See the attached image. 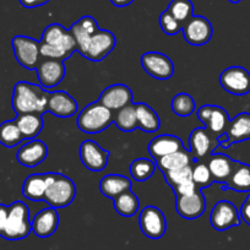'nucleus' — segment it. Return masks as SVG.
Masks as SVG:
<instances>
[{"label": "nucleus", "mask_w": 250, "mask_h": 250, "mask_svg": "<svg viewBox=\"0 0 250 250\" xmlns=\"http://www.w3.org/2000/svg\"><path fill=\"white\" fill-rule=\"evenodd\" d=\"M113 122L115 123L118 128L125 133H130L138 129V118H136L135 103L125 105L117 110Z\"/></svg>", "instance_id": "obj_32"}, {"label": "nucleus", "mask_w": 250, "mask_h": 250, "mask_svg": "<svg viewBox=\"0 0 250 250\" xmlns=\"http://www.w3.org/2000/svg\"><path fill=\"white\" fill-rule=\"evenodd\" d=\"M183 148H184L183 141L178 136L169 135V134L155 136L148 144V153L155 161Z\"/></svg>", "instance_id": "obj_24"}, {"label": "nucleus", "mask_w": 250, "mask_h": 250, "mask_svg": "<svg viewBox=\"0 0 250 250\" xmlns=\"http://www.w3.org/2000/svg\"><path fill=\"white\" fill-rule=\"evenodd\" d=\"M198 189L199 188L196 187L195 183H194V180H191V182H188V183H184V184L177 185V187L173 188L172 190L174 191L175 196H183V195H190V194L195 193Z\"/></svg>", "instance_id": "obj_41"}, {"label": "nucleus", "mask_w": 250, "mask_h": 250, "mask_svg": "<svg viewBox=\"0 0 250 250\" xmlns=\"http://www.w3.org/2000/svg\"><path fill=\"white\" fill-rule=\"evenodd\" d=\"M184 40L191 45H204L210 42L213 28L210 21L200 15H193L182 28Z\"/></svg>", "instance_id": "obj_11"}, {"label": "nucleus", "mask_w": 250, "mask_h": 250, "mask_svg": "<svg viewBox=\"0 0 250 250\" xmlns=\"http://www.w3.org/2000/svg\"><path fill=\"white\" fill-rule=\"evenodd\" d=\"M237 161L232 160L227 155L223 153H212L208 158V166L210 168L211 175H212L213 183H222L226 185L227 180L229 179L233 169H234ZM222 185V187H223Z\"/></svg>", "instance_id": "obj_25"}, {"label": "nucleus", "mask_w": 250, "mask_h": 250, "mask_svg": "<svg viewBox=\"0 0 250 250\" xmlns=\"http://www.w3.org/2000/svg\"><path fill=\"white\" fill-rule=\"evenodd\" d=\"M134 0H110V3L114 6H118V8H125V6L130 5Z\"/></svg>", "instance_id": "obj_46"}, {"label": "nucleus", "mask_w": 250, "mask_h": 250, "mask_svg": "<svg viewBox=\"0 0 250 250\" xmlns=\"http://www.w3.org/2000/svg\"><path fill=\"white\" fill-rule=\"evenodd\" d=\"M21 5L23 8L27 9H35L38 8V6H43L47 3H49V0H19Z\"/></svg>", "instance_id": "obj_44"}, {"label": "nucleus", "mask_w": 250, "mask_h": 250, "mask_svg": "<svg viewBox=\"0 0 250 250\" xmlns=\"http://www.w3.org/2000/svg\"><path fill=\"white\" fill-rule=\"evenodd\" d=\"M36 70H37L40 86L45 91L57 87L65 76L64 60L59 59L44 58L43 60H41Z\"/></svg>", "instance_id": "obj_12"}, {"label": "nucleus", "mask_w": 250, "mask_h": 250, "mask_svg": "<svg viewBox=\"0 0 250 250\" xmlns=\"http://www.w3.org/2000/svg\"><path fill=\"white\" fill-rule=\"evenodd\" d=\"M222 190L238 191V193H248L250 191V166L237 161L234 169L230 174L229 179L227 180L226 185L221 187Z\"/></svg>", "instance_id": "obj_27"}, {"label": "nucleus", "mask_w": 250, "mask_h": 250, "mask_svg": "<svg viewBox=\"0 0 250 250\" xmlns=\"http://www.w3.org/2000/svg\"><path fill=\"white\" fill-rule=\"evenodd\" d=\"M131 189V180L122 174H107L101 179L100 191L109 199L117 198L122 193Z\"/></svg>", "instance_id": "obj_26"}, {"label": "nucleus", "mask_w": 250, "mask_h": 250, "mask_svg": "<svg viewBox=\"0 0 250 250\" xmlns=\"http://www.w3.org/2000/svg\"><path fill=\"white\" fill-rule=\"evenodd\" d=\"M225 134L227 135V143L222 148H228L233 144L250 140V113H239L237 117L229 120Z\"/></svg>", "instance_id": "obj_23"}, {"label": "nucleus", "mask_w": 250, "mask_h": 250, "mask_svg": "<svg viewBox=\"0 0 250 250\" xmlns=\"http://www.w3.org/2000/svg\"><path fill=\"white\" fill-rule=\"evenodd\" d=\"M220 85L232 95H248L250 92V73L243 66H229L221 73Z\"/></svg>", "instance_id": "obj_8"}, {"label": "nucleus", "mask_w": 250, "mask_h": 250, "mask_svg": "<svg viewBox=\"0 0 250 250\" xmlns=\"http://www.w3.org/2000/svg\"><path fill=\"white\" fill-rule=\"evenodd\" d=\"M49 92L36 83L27 81H19L14 86L11 104L18 115L27 113L47 112V102Z\"/></svg>", "instance_id": "obj_2"}, {"label": "nucleus", "mask_w": 250, "mask_h": 250, "mask_svg": "<svg viewBox=\"0 0 250 250\" xmlns=\"http://www.w3.org/2000/svg\"><path fill=\"white\" fill-rule=\"evenodd\" d=\"M40 52L42 58L66 60L76 52V43L70 30L60 23L47 26L40 41Z\"/></svg>", "instance_id": "obj_1"}, {"label": "nucleus", "mask_w": 250, "mask_h": 250, "mask_svg": "<svg viewBox=\"0 0 250 250\" xmlns=\"http://www.w3.org/2000/svg\"><path fill=\"white\" fill-rule=\"evenodd\" d=\"M79 104L65 91L49 92L47 102V112L58 118H70L76 114Z\"/></svg>", "instance_id": "obj_20"}, {"label": "nucleus", "mask_w": 250, "mask_h": 250, "mask_svg": "<svg viewBox=\"0 0 250 250\" xmlns=\"http://www.w3.org/2000/svg\"><path fill=\"white\" fill-rule=\"evenodd\" d=\"M195 101L189 93L180 92L173 97L170 102V109L175 115L182 118H187L191 115L195 110Z\"/></svg>", "instance_id": "obj_35"}, {"label": "nucleus", "mask_w": 250, "mask_h": 250, "mask_svg": "<svg viewBox=\"0 0 250 250\" xmlns=\"http://www.w3.org/2000/svg\"><path fill=\"white\" fill-rule=\"evenodd\" d=\"M55 173H35L28 175L22 185V195L32 201L44 200L45 191L52 183Z\"/></svg>", "instance_id": "obj_21"}, {"label": "nucleus", "mask_w": 250, "mask_h": 250, "mask_svg": "<svg viewBox=\"0 0 250 250\" xmlns=\"http://www.w3.org/2000/svg\"><path fill=\"white\" fill-rule=\"evenodd\" d=\"M6 216H8V206L0 204V237L3 235L4 227H5Z\"/></svg>", "instance_id": "obj_45"}, {"label": "nucleus", "mask_w": 250, "mask_h": 250, "mask_svg": "<svg viewBox=\"0 0 250 250\" xmlns=\"http://www.w3.org/2000/svg\"><path fill=\"white\" fill-rule=\"evenodd\" d=\"M76 196V185L69 177L60 173H55L52 183L48 187L44 195L50 208H62L70 205Z\"/></svg>", "instance_id": "obj_5"}, {"label": "nucleus", "mask_w": 250, "mask_h": 250, "mask_svg": "<svg viewBox=\"0 0 250 250\" xmlns=\"http://www.w3.org/2000/svg\"><path fill=\"white\" fill-rule=\"evenodd\" d=\"M113 206L114 210L123 217H131L135 213H138L139 208H140V200L138 195L133 191L126 190L118 195L117 198L113 199Z\"/></svg>", "instance_id": "obj_31"}, {"label": "nucleus", "mask_w": 250, "mask_h": 250, "mask_svg": "<svg viewBox=\"0 0 250 250\" xmlns=\"http://www.w3.org/2000/svg\"><path fill=\"white\" fill-rule=\"evenodd\" d=\"M217 147V139L206 128H196L190 133L189 151L196 161L210 157Z\"/></svg>", "instance_id": "obj_16"}, {"label": "nucleus", "mask_w": 250, "mask_h": 250, "mask_svg": "<svg viewBox=\"0 0 250 250\" xmlns=\"http://www.w3.org/2000/svg\"><path fill=\"white\" fill-rule=\"evenodd\" d=\"M175 210L178 215L187 220H196L206 211V198L201 189L190 195L175 196Z\"/></svg>", "instance_id": "obj_17"}, {"label": "nucleus", "mask_w": 250, "mask_h": 250, "mask_svg": "<svg viewBox=\"0 0 250 250\" xmlns=\"http://www.w3.org/2000/svg\"><path fill=\"white\" fill-rule=\"evenodd\" d=\"M193 180L199 189H205V188L211 187L213 184L212 175H211L210 168L208 163L198 162L193 167Z\"/></svg>", "instance_id": "obj_38"}, {"label": "nucleus", "mask_w": 250, "mask_h": 250, "mask_svg": "<svg viewBox=\"0 0 250 250\" xmlns=\"http://www.w3.org/2000/svg\"><path fill=\"white\" fill-rule=\"evenodd\" d=\"M196 115H198L199 120L205 125V128L216 138L226 133V129L230 120L227 110L215 104L203 105L198 109Z\"/></svg>", "instance_id": "obj_10"}, {"label": "nucleus", "mask_w": 250, "mask_h": 250, "mask_svg": "<svg viewBox=\"0 0 250 250\" xmlns=\"http://www.w3.org/2000/svg\"><path fill=\"white\" fill-rule=\"evenodd\" d=\"M32 232L40 238H48L55 233L59 226V215L57 208H47L41 210L31 221Z\"/></svg>", "instance_id": "obj_22"}, {"label": "nucleus", "mask_w": 250, "mask_h": 250, "mask_svg": "<svg viewBox=\"0 0 250 250\" xmlns=\"http://www.w3.org/2000/svg\"><path fill=\"white\" fill-rule=\"evenodd\" d=\"M228 1H229V3H232V4H238L239 1H242V0H228Z\"/></svg>", "instance_id": "obj_47"}, {"label": "nucleus", "mask_w": 250, "mask_h": 250, "mask_svg": "<svg viewBox=\"0 0 250 250\" xmlns=\"http://www.w3.org/2000/svg\"><path fill=\"white\" fill-rule=\"evenodd\" d=\"M158 22H160V27L166 35L168 36H174L182 31L183 25L178 20H175L174 16L169 13L168 10L163 11L160 15L158 19Z\"/></svg>", "instance_id": "obj_39"}, {"label": "nucleus", "mask_w": 250, "mask_h": 250, "mask_svg": "<svg viewBox=\"0 0 250 250\" xmlns=\"http://www.w3.org/2000/svg\"><path fill=\"white\" fill-rule=\"evenodd\" d=\"M25 138L19 129L16 120H6L0 124V144L5 147H15Z\"/></svg>", "instance_id": "obj_33"}, {"label": "nucleus", "mask_w": 250, "mask_h": 250, "mask_svg": "<svg viewBox=\"0 0 250 250\" xmlns=\"http://www.w3.org/2000/svg\"><path fill=\"white\" fill-rule=\"evenodd\" d=\"M240 218L244 221L247 225L250 226V195L245 199V201L243 203L242 208H240L239 211Z\"/></svg>", "instance_id": "obj_43"}, {"label": "nucleus", "mask_w": 250, "mask_h": 250, "mask_svg": "<svg viewBox=\"0 0 250 250\" xmlns=\"http://www.w3.org/2000/svg\"><path fill=\"white\" fill-rule=\"evenodd\" d=\"M14 54L21 66L28 70H36L41 62L40 41L27 36H15L11 41Z\"/></svg>", "instance_id": "obj_6"}, {"label": "nucleus", "mask_w": 250, "mask_h": 250, "mask_svg": "<svg viewBox=\"0 0 250 250\" xmlns=\"http://www.w3.org/2000/svg\"><path fill=\"white\" fill-rule=\"evenodd\" d=\"M140 62L144 70L157 80H168L174 74V64L163 53L147 52L143 54Z\"/></svg>", "instance_id": "obj_9"}, {"label": "nucleus", "mask_w": 250, "mask_h": 250, "mask_svg": "<svg viewBox=\"0 0 250 250\" xmlns=\"http://www.w3.org/2000/svg\"><path fill=\"white\" fill-rule=\"evenodd\" d=\"M210 223L216 230H227L240 225V215L237 208L228 200L215 204L210 213Z\"/></svg>", "instance_id": "obj_13"}, {"label": "nucleus", "mask_w": 250, "mask_h": 250, "mask_svg": "<svg viewBox=\"0 0 250 250\" xmlns=\"http://www.w3.org/2000/svg\"><path fill=\"white\" fill-rule=\"evenodd\" d=\"M139 225L144 234L150 239H160L167 232V220L162 211L156 206H146L139 216Z\"/></svg>", "instance_id": "obj_7"}, {"label": "nucleus", "mask_w": 250, "mask_h": 250, "mask_svg": "<svg viewBox=\"0 0 250 250\" xmlns=\"http://www.w3.org/2000/svg\"><path fill=\"white\" fill-rule=\"evenodd\" d=\"M155 162L156 166L162 170V173H166L187 167V166H191L194 162H196V160L193 157L190 151L183 148V150L177 151V152H173L170 155L165 156V157L158 158Z\"/></svg>", "instance_id": "obj_28"}, {"label": "nucleus", "mask_w": 250, "mask_h": 250, "mask_svg": "<svg viewBox=\"0 0 250 250\" xmlns=\"http://www.w3.org/2000/svg\"><path fill=\"white\" fill-rule=\"evenodd\" d=\"M131 101H133V91L130 90V87L124 83H114L102 91L98 102L102 103L112 112H117L120 108L130 104Z\"/></svg>", "instance_id": "obj_18"}, {"label": "nucleus", "mask_w": 250, "mask_h": 250, "mask_svg": "<svg viewBox=\"0 0 250 250\" xmlns=\"http://www.w3.org/2000/svg\"><path fill=\"white\" fill-rule=\"evenodd\" d=\"M167 10L174 16L175 20L184 25L194 15V4L190 0H172Z\"/></svg>", "instance_id": "obj_36"}, {"label": "nucleus", "mask_w": 250, "mask_h": 250, "mask_svg": "<svg viewBox=\"0 0 250 250\" xmlns=\"http://www.w3.org/2000/svg\"><path fill=\"white\" fill-rule=\"evenodd\" d=\"M80 160L83 167L92 172L104 169L109 161V151L101 147L96 141L85 140L80 145Z\"/></svg>", "instance_id": "obj_15"}, {"label": "nucleus", "mask_w": 250, "mask_h": 250, "mask_svg": "<svg viewBox=\"0 0 250 250\" xmlns=\"http://www.w3.org/2000/svg\"><path fill=\"white\" fill-rule=\"evenodd\" d=\"M138 128L145 133H155L160 129L161 120L157 113L146 103H135Z\"/></svg>", "instance_id": "obj_30"}, {"label": "nucleus", "mask_w": 250, "mask_h": 250, "mask_svg": "<svg viewBox=\"0 0 250 250\" xmlns=\"http://www.w3.org/2000/svg\"><path fill=\"white\" fill-rule=\"evenodd\" d=\"M117 44L114 33L108 30H98L91 37L83 57L91 62H101L110 54Z\"/></svg>", "instance_id": "obj_14"}, {"label": "nucleus", "mask_w": 250, "mask_h": 250, "mask_svg": "<svg viewBox=\"0 0 250 250\" xmlns=\"http://www.w3.org/2000/svg\"><path fill=\"white\" fill-rule=\"evenodd\" d=\"M114 115L105 105L96 101L86 105L78 117V126L83 133L98 134L102 133L113 123Z\"/></svg>", "instance_id": "obj_4"}, {"label": "nucleus", "mask_w": 250, "mask_h": 250, "mask_svg": "<svg viewBox=\"0 0 250 250\" xmlns=\"http://www.w3.org/2000/svg\"><path fill=\"white\" fill-rule=\"evenodd\" d=\"M163 177H165L166 182H167V184L169 185L172 189L174 187H177V185L191 182V180H193V165L179 168V169L163 173Z\"/></svg>", "instance_id": "obj_37"}, {"label": "nucleus", "mask_w": 250, "mask_h": 250, "mask_svg": "<svg viewBox=\"0 0 250 250\" xmlns=\"http://www.w3.org/2000/svg\"><path fill=\"white\" fill-rule=\"evenodd\" d=\"M70 32L71 35H73L74 40H75L76 52H79L83 57L86 49H87L88 42H90L92 36L88 32H86V31L81 27L80 23H79L78 21H76L75 23H73V26L70 27Z\"/></svg>", "instance_id": "obj_40"}, {"label": "nucleus", "mask_w": 250, "mask_h": 250, "mask_svg": "<svg viewBox=\"0 0 250 250\" xmlns=\"http://www.w3.org/2000/svg\"><path fill=\"white\" fill-rule=\"evenodd\" d=\"M32 232L30 208L23 201H15L8 206L5 227L1 237L8 240L25 239Z\"/></svg>", "instance_id": "obj_3"}, {"label": "nucleus", "mask_w": 250, "mask_h": 250, "mask_svg": "<svg viewBox=\"0 0 250 250\" xmlns=\"http://www.w3.org/2000/svg\"><path fill=\"white\" fill-rule=\"evenodd\" d=\"M16 124L25 139L37 138L43 129V117L38 113H27L16 117Z\"/></svg>", "instance_id": "obj_29"}, {"label": "nucleus", "mask_w": 250, "mask_h": 250, "mask_svg": "<svg viewBox=\"0 0 250 250\" xmlns=\"http://www.w3.org/2000/svg\"><path fill=\"white\" fill-rule=\"evenodd\" d=\"M48 156V146L42 140L32 139L19 148L16 160L23 167L33 168L43 162Z\"/></svg>", "instance_id": "obj_19"}, {"label": "nucleus", "mask_w": 250, "mask_h": 250, "mask_svg": "<svg viewBox=\"0 0 250 250\" xmlns=\"http://www.w3.org/2000/svg\"><path fill=\"white\" fill-rule=\"evenodd\" d=\"M156 162L155 161L150 160V158H136L135 161H133L130 165V174L133 177V179H135L136 182H145V180L150 179L153 175L156 170Z\"/></svg>", "instance_id": "obj_34"}, {"label": "nucleus", "mask_w": 250, "mask_h": 250, "mask_svg": "<svg viewBox=\"0 0 250 250\" xmlns=\"http://www.w3.org/2000/svg\"><path fill=\"white\" fill-rule=\"evenodd\" d=\"M78 22L80 23L81 27H83L86 32L90 33L91 36H93L98 30H100L97 21H96V19H93L92 16H83L80 20H78Z\"/></svg>", "instance_id": "obj_42"}]
</instances>
